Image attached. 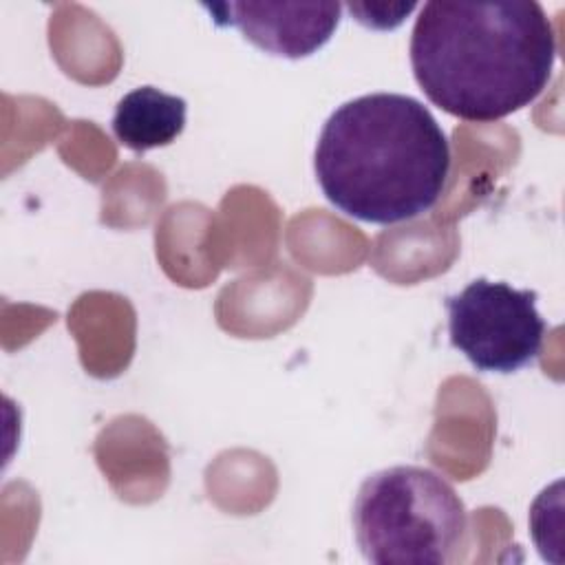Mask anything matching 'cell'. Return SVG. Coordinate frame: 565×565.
Here are the masks:
<instances>
[{"instance_id":"6da1fadb","label":"cell","mask_w":565,"mask_h":565,"mask_svg":"<svg viewBox=\"0 0 565 565\" xmlns=\"http://www.w3.org/2000/svg\"><path fill=\"white\" fill-rule=\"evenodd\" d=\"M411 68L424 95L466 121H494L530 106L547 86L556 38L534 0L422 7Z\"/></svg>"},{"instance_id":"277c9868","label":"cell","mask_w":565,"mask_h":565,"mask_svg":"<svg viewBox=\"0 0 565 565\" xmlns=\"http://www.w3.org/2000/svg\"><path fill=\"white\" fill-rule=\"evenodd\" d=\"M450 344L477 371L514 373L539 358L545 320L536 291L477 278L446 298Z\"/></svg>"},{"instance_id":"5b68a950","label":"cell","mask_w":565,"mask_h":565,"mask_svg":"<svg viewBox=\"0 0 565 565\" xmlns=\"http://www.w3.org/2000/svg\"><path fill=\"white\" fill-rule=\"evenodd\" d=\"M218 26H236L258 49L300 60L316 53L333 35L340 2H221L203 4Z\"/></svg>"},{"instance_id":"7a4b0ae2","label":"cell","mask_w":565,"mask_h":565,"mask_svg":"<svg viewBox=\"0 0 565 565\" xmlns=\"http://www.w3.org/2000/svg\"><path fill=\"white\" fill-rule=\"evenodd\" d=\"M313 170L322 194L344 216L393 225L439 201L450 172V143L419 99L371 93L329 115Z\"/></svg>"},{"instance_id":"3957f363","label":"cell","mask_w":565,"mask_h":565,"mask_svg":"<svg viewBox=\"0 0 565 565\" xmlns=\"http://www.w3.org/2000/svg\"><path fill=\"white\" fill-rule=\"evenodd\" d=\"M362 556L377 565H441L463 545L468 512L435 470L391 466L366 477L353 501Z\"/></svg>"},{"instance_id":"8992f818","label":"cell","mask_w":565,"mask_h":565,"mask_svg":"<svg viewBox=\"0 0 565 565\" xmlns=\"http://www.w3.org/2000/svg\"><path fill=\"white\" fill-rule=\"evenodd\" d=\"M185 113L188 104L183 97L154 86H139L117 102L113 132L132 152H148L172 143L183 132Z\"/></svg>"}]
</instances>
